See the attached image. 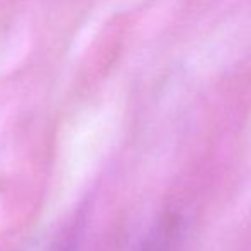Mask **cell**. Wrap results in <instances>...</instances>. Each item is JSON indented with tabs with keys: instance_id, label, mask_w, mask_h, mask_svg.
Segmentation results:
<instances>
[{
	"instance_id": "obj_1",
	"label": "cell",
	"mask_w": 251,
	"mask_h": 251,
	"mask_svg": "<svg viewBox=\"0 0 251 251\" xmlns=\"http://www.w3.org/2000/svg\"><path fill=\"white\" fill-rule=\"evenodd\" d=\"M9 251H17V250H9Z\"/></svg>"
}]
</instances>
